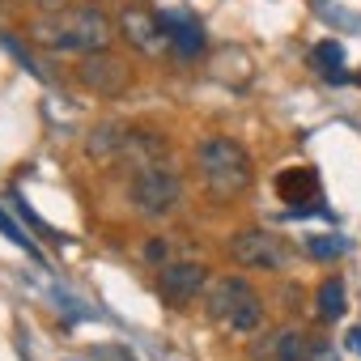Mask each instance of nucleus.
<instances>
[{
	"label": "nucleus",
	"instance_id": "obj_1",
	"mask_svg": "<svg viewBox=\"0 0 361 361\" xmlns=\"http://www.w3.org/2000/svg\"><path fill=\"white\" fill-rule=\"evenodd\" d=\"M35 39L43 47H51V51H60V56H94V51L111 47L115 26L94 5H64V9L47 13L35 26Z\"/></svg>",
	"mask_w": 361,
	"mask_h": 361
},
{
	"label": "nucleus",
	"instance_id": "obj_2",
	"mask_svg": "<svg viewBox=\"0 0 361 361\" xmlns=\"http://www.w3.org/2000/svg\"><path fill=\"white\" fill-rule=\"evenodd\" d=\"M196 170H200V183L213 200H238L255 183L251 153L234 136H204L196 145Z\"/></svg>",
	"mask_w": 361,
	"mask_h": 361
},
{
	"label": "nucleus",
	"instance_id": "obj_3",
	"mask_svg": "<svg viewBox=\"0 0 361 361\" xmlns=\"http://www.w3.org/2000/svg\"><path fill=\"white\" fill-rule=\"evenodd\" d=\"M204 310L226 336H255L264 331V298L243 276H217L204 289Z\"/></svg>",
	"mask_w": 361,
	"mask_h": 361
},
{
	"label": "nucleus",
	"instance_id": "obj_4",
	"mask_svg": "<svg viewBox=\"0 0 361 361\" xmlns=\"http://www.w3.org/2000/svg\"><path fill=\"white\" fill-rule=\"evenodd\" d=\"M128 200H132L136 217L166 221V217L178 213V204H183V178H178V170H170L166 161H149V166H140L132 174Z\"/></svg>",
	"mask_w": 361,
	"mask_h": 361
},
{
	"label": "nucleus",
	"instance_id": "obj_5",
	"mask_svg": "<svg viewBox=\"0 0 361 361\" xmlns=\"http://www.w3.org/2000/svg\"><path fill=\"white\" fill-rule=\"evenodd\" d=\"M204 289H209V268L196 259H170L166 268H157V298L170 310L192 306Z\"/></svg>",
	"mask_w": 361,
	"mask_h": 361
},
{
	"label": "nucleus",
	"instance_id": "obj_6",
	"mask_svg": "<svg viewBox=\"0 0 361 361\" xmlns=\"http://www.w3.org/2000/svg\"><path fill=\"white\" fill-rule=\"evenodd\" d=\"M230 259L238 268H255V272H281L289 251L272 230H238L230 238Z\"/></svg>",
	"mask_w": 361,
	"mask_h": 361
},
{
	"label": "nucleus",
	"instance_id": "obj_7",
	"mask_svg": "<svg viewBox=\"0 0 361 361\" xmlns=\"http://www.w3.org/2000/svg\"><path fill=\"white\" fill-rule=\"evenodd\" d=\"M306 353H310V336L298 323L264 327L247 344V361H306Z\"/></svg>",
	"mask_w": 361,
	"mask_h": 361
},
{
	"label": "nucleus",
	"instance_id": "obj_8",
	"mask_svg": "<svg viewBox=\"0 0 361 361\" xmlns=\"http://www.w3.org/2000/svg\"><path fill=\"white\" fill-rule=\"evenodd\" d=\"M77 77L85 90H94L98 98H119L128 90V64L111 51H94V56H81L77 64Z\"/></svg>",
	"mask_w": 361,
	"mask_h": 361
},
{
	"label": "nucleus",
	"instance_id": "obj_9",
	"mask_svg": "<svg viewBox=\"0 0 361 361\" xmlns=\"http://www.w3.org/2000/svg\"><path fill=\"white\" fill-rule=\"evenodd\" d=\"M119 35L145 56H157L161 47H170V35H166L161 18L153 9H140V5H123L119 9Z\"/></svg>",
	"mask_w": 361,
	"mask_h": 361
},
{
	"label": "nucleus",
	"instance_id": "obj_10",
	"mask_svg": "<svg viewBox=\"0 0 361 361\" xmlns=\"http://www.w3.org/2000/svg\"><path fill=\"white\" fill-rule=\"evenodd\" d=\"M276 196L285 204H319V174L310 166H289L276 174Z\"/></svg>",
	"mask_w": 361,
	"mask_h": 361
},
{
	"label": "nucleus",
	"instance_id": "obj_11",
	"mask_svg": "<svg viewBox=\"0 0 361 361\" xmlns=\"http://www.w3.org/2000/svg\"><path fill=\"white\" fill-rule=\"evenodd\" d=\"M128 123H119V119H106V123H98V128H90V136H85V153L94 157V161H119L123 157V145H128Z\"/></svg>",
	"mask_w": 361,
	"mask_h": 361
},
{
	"label": "nucleus",
	"instance_id": "obj_12",
	"mask_svg": "<svg viewBox=\"0 0 361 361\" xmlns=\"http://www.w3.org/2000/svg\"><path fill=\"white\" fill-rule=\"evenodd\" d=\"M314 306H319V319H323V323H336V319L348 310L344 281H340V276H327V281L319 285V298H314Z\"/></svg>",
	"mask_w": 361,
	"mask_h": 361
},
{
	"label": "nucleus",
	"instance_id": "obj_13",
	"mask_svg": "<svg viewBox=\"0 0 361 361\" xmlns=\"http://www.w3.org/2000/svg\"><path fill=\"white\" fill-rule=\"evenodd\" d=\"M306 251H310L314 259H340V255L348 251V243H344L340 234H314V238H306Z\"/></svg>",
	"mask_w": 361,
	"mask_h": 361
},
{
	"label": "nucleus",
	"instance_id": "obj_14",
	"mask_svg": "<svg viewBox=\"0 0 361 361\" xmlns=\"http://www.w3.org/2000/svg\"><path fill=\"white\" fill-rule=\"evenodd\" d=\"M140 255H145V264H149L153 272H157V268H166V264L174 259V251H170V238H161V234H153V238L145 243V251H140Z\"/></svg>",
	"mask_w": 361,
	"mask_h": 361
},
{
	"label": "nucleus",
	"instance_id": "obj_15",
	"mask_svg": "<svg viewBox=\"0 0 361 361\" xmlns=\"http://www.w3.org/2000/svg\"><path fill=\"white\" fill-rule=\"evenodd\" d=\"M306 361H336V353H331V344H327V340L310 336V353H306Z\"/></svg>",
	"mask_w": 361,
	"mask_h": 361
},
{
	"label": "nucleus",
	"instance_id": "obj_16",
	"mask_svg": "<svg viewBox=\"0 0 361 361\" xmlns=\"http://www.w3.org/2000/svg\"><path fill=\"white\" fill-rule=\"evenodd\" d=\"M314 64H340V43H319L314 47Z\"/></svg>",
	"mask_w": 361,
	"mask_h": 361
},
{
	"label": "nucleus",
	"instance_id": "obj_17",
	"mask_svg": "<svg viewBox=\"0 0 361 361\" xmlns=\"http://www.w3.org/2000/svg\"><path fill=\"white\" fill-rule=\"evenodd\" d=\"M0 230H5V238H13V243H18V247H26V251H35V247H30V243H26V238H22V234H18V230H13V221H9V217H5V213H0Z\"/></svg>",
	"mask_w": 361,
	"mask_h": 361
},
{
	"label": "nucleus",
	"instance_id": "obj_18",
	"mask_svg": "<svg viewBox=\"0 0 361 361\" xmlns=\"http://www.w3.org/2000/svg\"><path fill=\"white\" fill-rule=\"evenodd\" d=\"M348 353L361 357V327H348Z\"/></svg>",
	"mask_w": 361,
	"mask_h": 361
}]
</instances>
